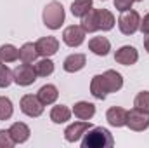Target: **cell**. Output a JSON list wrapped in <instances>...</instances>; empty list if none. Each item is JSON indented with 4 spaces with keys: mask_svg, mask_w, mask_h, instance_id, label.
<instances>
[{
    "mask_svg": "<svg viewBox=\"0 0 149 148\" xmlns=\"http://www.w3.org/2000/svg\"><path fill=\"white\" fill-rule=\"evenodd\" d=\"M114 138L106 127H90L81 140V148H111Z\"/></svg>",
    "mask_w": 149,
    "mask_h": 148,
    "instance_id": "obj_1",
    "label": "cell"
},
{
    "mask_svg": "<svg viewBox=\"0 0 149 148\" xmlns=\"http://www.w3.org/2000/svg\"><path fill=\"white\" fill-rule=\"evenodd\" d=\"M64 7L61 2L57 0H52L49 2L45 7H43V14H42V19H43V25L50 30H59L64 23Z\"/></svg>",
    "mask_w": 149,
    "mask_h": 148,
    "instance_id": "obj_2",
    "label": "cell"
},
{
    "mask_svg": "<svg viewBox=\"0 0 149 148\" xmlns=\"http://www.w3.org/2000/svg\"><path fill=\"white\" fill-rule=\"evenodd\" d=\"M139 26H141V16L137 11L128 9V11L121 12V16L118 19V28L123 35H134L139 30Z\"/></svg>",
    "mask_w": 149,
    "mask_h": 148,
    "instance_id": "obj_3",
    "label": "cell"
},
{
    "mask_svg": "<svg viewBox=\"0 0 149 148\" xmlns=\"http://www.w3.org/2000/svg\"><path fill=\"white\" fill-rule=\"evenodd\" d=\"M14 73V82L21 87H28L31 85L35 80H37V72H35V66H31L30 63H23V65H17L16 70L12 72Z\"/></svg>",
    "mask_w": 149,
    "mask_h": 148,
    "instance_id": "obj_4",
    "label": "cell"
},
{
    "mask_svg": "<svg viewBox=\"0 0 149 148\" xmlns=\"http://www.w3.org/2000/svg\"><path fill=\"white\" fill-rule=\"evenodd\" d=\"M19 106H21V111L28 117H40L43 113V103L38 99V96L35 94H24L19 101Z\"/></svg>",
    "mask_w": 149,
    "mask_h": 148,
    "instance_id": "obj_5",
    "label": "cell"
},
{
    "mask_svg": "<svg viewBox=\"0 0 149 148\" xmlns=\"http://www.w3.org/2000/svg\"><path fill=\"white\" fill-rule=\"evenodd\" d=\"M127 125L132 131H137V132L146 131L149 127V113H146L142 110H137V108L130 110L128 117H127Z\"/></svg>",
    "mask_w": 149,
    "mask_h": 148,
    "instance_id": "obj_6",
    "label": "cell"
},
{
    "mask_svg": "<svg viewBox=\"0 0 149 148\" xmlns=\"http://www.w3.org/2000/svg\"><path fill=\"white\" fill-rule=\"evenodd\" d=\"M85 33L87 32L81 28V25H71L63 32V40L68 47H80L85 40Z\"/></svg>",
    "mask_w": 149,
    "mask_h": 148,
    "instance_id": "obj_7",
    "label": "cell"
},
{
    "mask_svg": "<svg viewBox=\"0 0 149 148\" xmlns=\"http://www.w3.org/2000/svg\"><path fill=\"white\" fill-rule=\"evenodd\" d=\"M137 59H139V52L134 45H123L114 52V61L118 65H123V66L135 65Z\"/></svg>",
    "mask_w": 149,
    "mask_h": 148,
    "instance_id": "obj_8",
    "label": "cell"
},
{
    "mask_svg": "<svg viewBox=\"0 0 149 148\" xmlns=\"http://www.w3.org/2000/svg\"><path fill=\"white\" fill-rule=\"evenodd\" d=\"M92 127V124L88 122V120H80V122H73V124H70L66 129H64V138H66V141H70V143H74V141H78L88 129Z\"/></svg>",
    "mask_w": 149,
    "mask_h": 148,
    "instance_id": "obj_9",
    "label": "cell"
},
{
    "mask_svg": "<svg viewBox=\"0 0 149 148\" xmlns=\"http://www.w3.org/2000/svg\"><path fill=\"white\" fill-rule=\"evenodd\" d=\"M35 47L38 51V56L50 58L59 51V40L56 37H42L35 42Z\"/></svg>",
    "mask_w": 149,
    "mask_h": 148,
    "instance_id": "obj_10",
    "label": "cell"
},
{
    "mask_svg": "<svg viewBox=\"0 0 149 148\" xmlns=\"http://www.w3.org/2000/svg\"><path fill=\"white\" fill-rule=\"evenodd\" d=\"M102 82L106 85L108 94L109 92H118L123 87V77H121V73H118L116 70H106L102 73Z\"/></svg>",
    "mask_w": 149,
    "mask_h": 148,
    "instance_id": "obj_11",
    "label": "cell"
},
{
    "mask_svg": "<svg viewBox=\"0 0 149 148\" xmlns=\"http://www.w3.org/2000/svg\"><path fill=\"white\" fill-rule=\"evenodd\" d=\"M127 117L128 111L121 106H111L109 110L106 111V120L109 122V125L113 127H123L127 125Z\"/></svg>",
    "mask_w": 149,
    "mask_h": 148,
    "instance_id": "obj_12",
    "label": "cell"
},
{
    "mask_svg": "<svg viewBox=\"0 0 149 148\" xmlns=\"http://www.w3.org/2000/svg\"><path fill=\"white\" fill-rule=\"evenodd\" d=\"M85 65H87L85 54H70V56L64 59L63 68H64V72H68V73H74V72H80Z\"/></svg>",
    "mask_w": 149,
    "mask_h": 148,
    "instance_id": "obj_13",
    "label": "cell"
},
{
    "mask_svg": "<svg viewBox=\"0 0 149 148\" xmlns=\"http://www.w3.org/2000/svg\"><path fill=\"white\" fill-rule=\"evenodd\" d=\"M88 49L95 56H108L109 51H111V42L106 37H94L88 42Z\"/></svg>",
    "mask_w": 149,
    "mask_h": 148,
    "instance_id": "obj_14",
    "label": "cell"
},
{
    "mask_svg": "<svg viewBox=\"0 0 149 148\" xmlns=\"http://www.w3.org/2000/svg\"><path fill=\"white\" fill-rule=\"evenodd\" d=\"M73 113L80 120H90L95 115V105L88 103V101H78L73 106Z\"/></svg>",
    "mask_w": 149,
    "mask_h": 148,
    "instance_id": "obj_15",
    "label": "cell"
},
{
    "mask_svg": "<svg viewBox=\"0 0 149 148\" xmlns=\"http://www.w3.org/2000/svg\"><path fill=\"white\" fill-rule=\"evenodd\" d=\"M81 28L87 33H94L99 30V9H90L83 18H81Z\"/></svg>",
    "mask_w": 149,
    "mask_h": 148,
    "instance_id": "obj_16",
    "label": "cell"
},
{
    "mask_svg": "<svg viewBox=\"0 0 149 148\" xmlns=\"http://www.w3.org/2000/svg\"><path fill=\"white\" fill-rule=\"evenodd\" d=\"M37 96H38V99H40L43 105H52V103H56V99L59 98V91H57L56 85H52V84H45V85H42V87L38 89Z\"/></svg>",
    "mask_w": 149,
    "mask_h": 148,
    "instance_id": "obj_17",
    "label": "cell"
},
{
    "mask_svg": "<svg viewBox=\"0 0 149 148\" xmlns=\"http://www.w3.org/2000/svg\"><path fill=\"white\" fill-rule=\"evenodd\" d=\"M9 132H10V136H12V140H14L16 143H24V141H28V138H30V134H31L30 127H28L26 124H23V122H14V124L10 125Z\"/></svg>",
    "mask_w": 149,
    "mask_h": 148,
    "instance_id": "obj_18",
    "label": "cell"
},
{
    "mask_svg": "<svg viewBox=\"0 0 149 148\" xmlns=\"http://www.w3.org/2000/svg\"><path fill=\"white\" fill-rule=\"evenodd\" d=\"M71 118V110L64 105H56L50 110V120L54 124H64Z\"/></svg>",
    "mask_w": 149,
    "mask_h": 148,
    "instance_id": "obj_19",
    "label": "cell"
},
{
    "mask_svg": "<svg viewBox=\"0 0 149 148\" xmlns=\"http://www.w3.org/2000/svg\"><path fill=\"white\" fill-rule=\"evenodd\" d=\"M19 59V49H16L12 44L0 45V61L2 63H14Z\"/></svg>",
    "mask_w": 149,
    "mask_h": 148,
    "instance_id": "obj_20",
    "label": "cell"
},
{
    "mask_svg": "<svg viewBox=\"0 0 149 148\" xmlns=\"http://www.w3.org/2000/svg\"><path fill=\"white\" fill-rule=\"evenodd\" d=\"M38 58V51L37 47H35V44H31V42H26L21 49H19V59L23 61V63H33V61H37Z\"/></svg>",
    "mask_w": 149,
    "mask_h": 148,
    "instance_id": "obj_21",
    "label": "cell"
},
{
    "mask_svg": "<svg viewBox=\"0 0 149 148\" xmlns=\"http://www.w3.org/2000/svg\"><path fill=\"white\" fill-rule=\"evenodd\" d=\"M90 92H92V96L97 98V99H106L108 91H106V85H104V82H102V75H95V77L92 78V82H90Z\"/></svg>",
    "mask_w": 149,
    "mask_h": 148,
    "instance_id": "obj_22",
    "label": "cell"
},
{
    "mask_svg": "<svg viewBox=\"0 0 149 148\" xmlns=\"http://www.w3.org/2000/svg\"><path fill=\"white\" fill-rule=\"evenodd\" d=\"M114 16H113L111 11H108V9H99V30H102V32H109L113 30V26H114Z\"/></svg>",
    "mask_w": 149,
    "mask_h": 148,
    "instance_id": "obj_23",
    "label": "cell"
},
{
    "mask_svg": "<svg viewBox=\"0 0 149 148\" xmlns=\"http://www.w3.org/2000/svg\"><path fill=\"white\" fill-rule=\"evenodd\" d=\"M92 9V0H74L71 4V14L74 18H83Z\"/></svg>",
    "mask_w": 149,
    "mask_h": 148,
    "instance_id": "obj_24",
    "label": "cell"
},
{
    "mask_svg": "<svg viewBox=\"0 0 149 148\" xmlns=\"http://www.w3.org/2000/svg\"><path fill=\"white\" fill-rule=\"evenodd\" d=\"M35 72L38 77H49L54 73V61L50 58H43L35 65Z\"/></svg>",
    "mask_w": 149,
    "mask_h": 148,
    "instance_id": "obj_25",
    "label": "cell"
},
{
    "mask_svg": "<svg viewBox=\"0 0 149 148\" xmlns=\"http://www.w3.org/2000/svg\"><path fill=\"white\" fill-rule=\"evenodd\" d=\"M14 113L12 101L5 96H0V120H9Z\"/></svg>",
    "mask_w": 149,
    "mask_h": 148,
    "instance_id": "obj_26",
    "label": "cell"
},
{
    "mask_svg": "<svg viewBox=\"0 0 149 148\" xmlns=\"http://www.w3.org/2000/svg\"><path fill=\"white\" fill-rule=\"evenodd\" d=\"M134 106L137 110H142V111H146V113H149V91H142V92H139L135 96Z\"/></svg>",
    "mask_w": 149,
    "mask_h": 148,
    "instance_id": "obj_27",
    "label": "cell"
},
{
    "mask_svg": "<svg viewBox=\"0 0 149 148\" xmlns=\"http://www.w3.org/2000/svg\"><path fill=\"white\" fill-rule=\"evenodd\" d=\"M14 82V73L10 72V68H7V65L0 63V87L5 89Z\"/></svg>",
    "mask_w": 149,
    "mask_h": 148,
    "instance_id": "obj_28",
    "label": "cell"
},
{
    "mask_svg": "<svg viewBox=\"0 0 149 148\" xmlns=\"http://www.w3.org/2000/svg\"><path fill=\"white\" fill-rule=\"evenodd\" d=\"M16 141L12 140L9 129H0V148H12Z\"/></svg>",
    "mask_w": 149,
    "mask_h": 148,
    "instance_id": "obj_29",
    "label": "cell"
},
{
    "mask_svg": "<svg viewBox=\"0 0 149 148\" xmlns=\"http://www.w3.org/2000/svg\"><path fill=\"white\" fill-rule=\"evenodd\" d=\"M132 4H134V0H114V9L120 12H125V11L132 9Z\"/></svg>",
    "mask_w": 149,
    "mask_h": 148,
    "instance_id": "obj_30",
    "label": "cell"
},
{
    "mask_svg": "<svg viewBox=\"0 0 149 148\" xmlns=\"http://www.w3.org/2000/svg\"><path fill=\"white\" fill-rule=\"evenodd\" d=\"M139 30H141L144 35H149V14L144 16V19H141V26H139Z\"/></svg>",
    "mask_w": 149,
    "mask_h": 148,
    "instance_id": "obj_31",
    "label": "cell"
},
{
    "mask_svg": "<svg viewBox=\"0 0 149 148\" xmlns=\"http://www.w3.org/2000/svg\"><path fill=\"white\" fill-rule=\"evenodd\" d=\"M144 47H146V51L149 52V35H146V37H144Z\"/></svg>",
    "mask_w": 149,
    "mask_h": 148,
    "instance_id": "obj_32",
    "label": "cell"
},
{
    "mask_svg": "<svg viewBox=\"0 0 149 148\" xmlns=\"http://www.w3.org/2000/svg\"><path fill=\"white\" fill-rule=\"evenodd\" d=\"M134 2H142V0H134Z\"/></svg>",
    "mask_w": 149,
    "mask_h": 148,
    "instance_id": "obj_33",
    "label": "cell"
},
{
    "mask_svg": "<svg viewBox=\"0 0 149 148\" xmlns=\"http://www.w3.org/2000/svg\"><path fill=\"white\" fill-rule=\"evenodd\" d=\"M0 63H2V61H0Z\"/></svg>",
    "mask_w": 149,
    "mask_h": 148,
    "instance_id": "obj_34",
    "label": "cell"
}]
</instances>
